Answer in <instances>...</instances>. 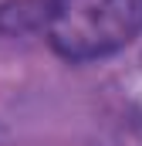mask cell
Wrapping results in <instances>:
<instances>
[{"mask_svg": "<svg viewBox=\"0 0 142 146\" xmlns=\"http://www.w3.org/2000/svg\"><path fill=\"white\" fill-rule=\"evenodd\" d=\"M0 31H41L64 61H98L142 34V0H14L0 7Z\"/></svg>", "mask_w": 142, "mask_h": 146, "instance_id": "obj_1", "label": "cell"}]
</instances>
